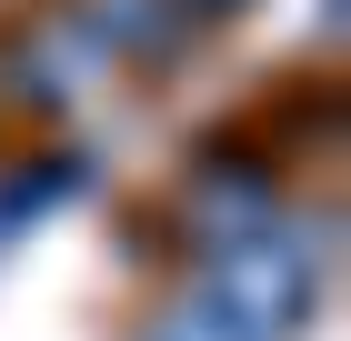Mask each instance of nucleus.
I'll return each mask as SVG.
<instances>
[{
  "label": "nucleus",
  "mask_w": 351,
  "mask_h": 341,
  "mask_svg": "<svg viewBox=\"0 0 351 341\" xmlns=\"http://www.w3.org/2000/svg\"><path fill=\"white\" fill-rule=\"evenodd\" d=\"M211 301H221V321L241 341H281L301 321V301H311V271L281 241H231V261L211 271Z\"/></svg>",
  "instance_id": "f257e3e1"
},
{
  "label": "nucleus",
  "mask_w": 351,
  "mask_h": 341,
  "mask_svg": "<svg viewBox=\"0 0 351 341\" xmlns=\"http://www.w3.org/2000/svg\"><path fill=\"white\" fill-rule=\"evenodd\" d=\"M211 10H221V0H211Z\"/></svg>",
  "instance_id": "f03ea898"
}]
</instances>
